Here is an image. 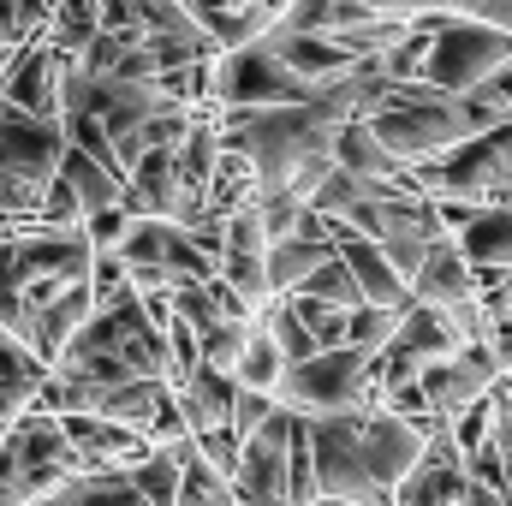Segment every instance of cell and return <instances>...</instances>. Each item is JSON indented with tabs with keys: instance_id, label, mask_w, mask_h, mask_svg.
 Returning <instances> with one entry per match:
<instances>
[{
	"instance_id": "obj_8",
	"label": "cell",
	"mask_w": 512,
	"mask_h": 506,
	"mask_svg": "<svg viewBox=\"0 0 512 506\" xmlns=\"http://www.w3.org/2000/svg\"><path fill=\"white\" fill-rule=\"evenodd\" d=\"M495 381H501V364H495L489 340H465V346H453L447 358H429V364L417 370V387H423L429 417H453V411H465V405L483 399Z\"/></svg>"
},
{
	"instance_id": "obj_19",
	"label": "cell",
	"mask_w": 512,
	"mask_h": 506,
	"mask_svg": "<svg viewBox=\"0 0 512 506\" xmlns=\"http://www.w3.org/2000/svg\"><path fill=\"white\" fill-rule=\"evenodd\" d=\"M66 185H72V197H78V209L90 215V209H114L120 203V191H126V179L120 173H108V167H96L90 155H78L72 143H66V155H60V167H54Z\"/></svg>"
},
{
	"instance_id": "obj_34",
	"label": "cell",
	"mask_w": 512,
	"mask_h": 506,
	"mask_svg": "<svg viewBox=\"0 0 512 506\" xmlns=\"http://www.w3.org/2000/svg\"><path fill=\"white\" fill-rule=\"evenodd\" d=\"M18 411H24V399H18V393H12V387H0V429H6V423H12V417H18Z\"/></svg>"
},
{
	"instance_id": "obj_4",
	"label": "cell",
	"mask_w": 512,
	"mask_h": 506,
	"mask_svg": "<svg viewBox=\"0 0 512 506\" xmlns=\"http://www.w3.org/2000/svg\"><path fill=\"white\" fill-rule=\"evenodd\" d=\"M84 459L72 453V441L60 435V417L24 405L6 429H0V483L18 489V501H42L48 489H60L66 477H78Z\"/></svg>"
},
{
	"instance_id": "obj_9",
	"label": "cell",
	"mask_w": 512,
	"mask_h": 506,
	"mask_svg": "<svg viewBox=\"0 0 512 506\" xmlns=\"http://www.w3.org/2000/svg\"><path fill=\"white\" fill-rule=\"evenodd\" d=\"M60 435L72 441V453L84 459V471H131L137 459H149V441L137 429L108 423V417H90V411H66Z\"/></svg>"
},
{
	"instance_id": "obj_32",
	"label": "cell",
	"mask_w": 512,
	"mask_h": 506,
	"mask_svg": "<svg viewBox=\"0 0 512 506\" xmlns=\"http://www.w3.org/2000/svg\"><path fill=\"white\" fill-rule=\"evenodd\" d=\"M489 441H495L501 453H512V411H495V429H489Z\"/></svg>"
},
{
	"instance_id": "obj_14",
	"label": "cell",
	"mask_w": 512,
	"mask_h": 506,
	"mask_svg": "<svg viewBox=\"0 0 512 506\" xmlns=\"http://www.w3.org/2000/svg\"><path fill=\"white\" fill-rule=\"evenodd\" d=\"M453 245H459L477 286H501V274L512 268V209H477L453 233Z\"/></svg>"
},
{
	"instance_id": "obj_27",
	"label": "cell",
	"mask_w": 512,
	"mask_h": 506,
	"mask_svg": "<svg viewBox=\"0 0 512 506\" xmlns=\"http://www.w3.org/2000/svg\"><path fill=\"white\" fill-rule=\"evenodd\" d=\"M84 286H90V304H108V298H120L126 292V262L114 251H96L90 256V274H84Z\"/></svg>"
},
{
	"instance_id": "obj_26",
	"label": "cell",
	"mask_w": 512,
	"mask_h": 506,
	"mask_svg": "<svg viewBox=\"0 0 512 506\" xmlns=\"http://www.w3.org/2000/svg\"><path fill=\"white\" fill-rule=\"evenodd\" d=\"M126 227H131V215L114 203V209H90L78 233H84V245H90V251H114V245L126 239Z\"/></svg>"
},
{
	"instance_id": "obj_10",
	"label": "cell",
	"mask_w": 512,
	"mask_h": 506,
	"mask_svg": "<svg viewBox=\"0 0 512 506\" xmlns=\"http://www.w3.org/2000/svg\"><path fill=\"white\" fill-rule=\"evenodd\" d=\"M262 251H268V233H262V221H256V203H251V209H233V215H227V245H221V262H215V274H221V280L239 292V304H245V310L268 304Z\"/></svg>"
},
{
	"instance_id": "obj_36",
	"label": "cell",
	"mask_w": 512,
	"mask_h": 506,
	"mask_svg": "<svg viewBox=\"0 0 512 506\" xmlns=\"http://www.w3.org/2000/svg\"><path fill=\"white\" fill-rule=\"evenodd\" d=\"M310 506H352V501H310Z\"/></svg>"
},
{
	"instance_id": "obj_21",
	"label": "cell",
	"mask_w": 512,
	"mask_h": 506,
	"mask_svg": "<svg viewBox=\"0 0 512 506\" xmlns=\"http://www.w3.org/2000/svg\"><path fill=\"white\" fill-rule=\"evenodd\" d=\"M280 370H286V364H280L274 340L251 322V340H245V352H239V364H233V381H239V387H251V393H274Z\"/></svg>"
},
{
	"instance_id": "obj_29",
	"label": "cell",
	"mask_w": 512,
	"mask_h": 506,
	"mask_svg": "<svg viewBox=\"0 0 512 506\" xmlns=\"http://www.w3.org/2000/svg\"><path fill=\"white\" fill-rule=\"evenodd\" d=\"M447 18H471V24H489V30L512 36V0H453Z\"/></svg>"
},
{
	"instance_id": "obj_1",
	"label": "cell",
	"mask_w": 512,
	"mask_h": 506,
	"mask_svg": "<svg viewBox=\"0 0 512 506\" xmlns=\"http://www.w3.org/2000/svg\"><path fill=\"white\" fill-rule=\"evenodd\" d=\"M364 120H370L376 143H382L399 167H417V161H435L441 149L465 143L471 131L507 120V102L489 84H477L465 96H441L429 84H387L382 102Z\"/></svg>"
},
{
	"instance_id": "obj_3",
	"label": "cell",
	"mask_w": 512,
	"mask_h": 506,
	"mask_svg": "<svg viewBox=\"0 0 512 506\" xmlns=\"http://www.w3.org/2000/svg\"><path fill=\"white\" fill-rule=\"evenodd\" d=\"M507 60H512L507 30H489V24H471V18L429 12V48H423V66H417L411 84H429V90H441V96H465V90L489 84Z\"/></svg>"
},
{
	"instance_id": "obj_30",
	"label": "cell",
	"mask_w": 512,
	"mask_h": 506,
	"mask_svg": "<svg viewBox=\"0 0 512 506\" xmlns=\"http://www.w3.org/2000/svg\"><path fill=\"white\" fill-rule=\"evenodd\" d=\"M489 352H495V364H501V376H512V316H501V322H489Z\"/></svg>"
},
{
	"instance_id": "obj_25",
	"label": "cell",
	"mask_w": 512,
	"mask_h": 506,
	"mask_svg": "<svg viewBox=\"0 0 512 506\" xmlns=\"http://www.w3.org/2000/svg\"><path fill=\"white\" fill-rule=\"evenodd\" d=\"M495 411H501V405H495V399L483 393V399H471L465 411H453V417H447V435H453L459 459H465L471 447H483V441H489V429H495Z\"/></svg>"
},
{
	"instance_id": "obj_17",
	"label": "cell",
	"mask_w": 512,
	"mask_h": 506,
	"mask_svg": "<svg viewBox=\"0 0 512 506\" xmlns=\"http://www.w3.org/2000/svg\"><path fill=\"white\" fill-rule=\"evenodd\" d=\"M233 393H239V381L227 376V370L197 364L185 387H173V405H179L185 429H191V435H203V429H221V423L233 417Z\"/></svg>"
},
{
	"instance_id": "obj_7",
	"label": "cell",
	"mask_w": 512,
	"mask_h": 506,
	"mask_svg": "<svg viewBox=\"0 0 512 506\" xmlns=\"http://www.w3.org/2000/svg\"><path fill=\"white\" fill-rule=\"evenodd\" d=\"M298 411L274 405L251 435L239 441V459L227 471V495L233 506H292L286 495V429H292Z\"/></svg>"
},
{
	"instance_id": "obj_23",
	"label": "cell",
	"mask_w": 512,
	"mask_h": 506,
	"mask_svg": "<svg viewBox=\"0 0 512 506\" xmlns=\"http://www.w3.org/2000/svg\"><path fill=\"white\" fill-rule=\"evenodd\" d=\"M393 328H399V310H382V304L346 310V346H358V352H382L393 340Z\"/></svg>"
},
{
	"instance_id": "obj_24",
	"label": "cell",
	"mask_w": 512,
	"mask_h": 506,
	"mask_svg": "<svg viewBox=\"0 0 512 506\" xmlns=\"http://www.w3.org/2000/svg\"><path fill=\"white\" fill-rule=\"evenodd\" d=\"M173 506H233V495H227V477H215L197 453L185 459V471H179V501Z\"/></svg>"
},
{
	"instance_id": "obj_2",
	"label": "cell",
	"mask_w": 512,
	"mask_h": 506,
	"mask_svg": "<svg viewBox=\"0 0 512 506\" xmlns=\"http://www.w3.org/2000/svg\"><path fill=\"white\" fill-rule=\"evenodd\" d=\"M417 197H459L477 209H512V114L441 149L435 161L405 167Z\"/></svg>"
},
{
	"instance_id": "obj_35",
	"label": "cell",
	"mask_w": 512,
	"mask_h": 506,
	"mask_svg": "<svg viewBox=\"0 0 512 506\" xmlns=\"http://www.w3.org/2000/svg\"><path fill=\"white\" fill-rule=\"evenodd\" d=\"M0 506H24V501H18V489H12V483H0Z\"/></svg>"
},
{
	"instance_id": "obj_16",
	"label": "cell",
	"mask_w": 512,
	"mask_h": 506,
	"mask_svg": "<svg viewBox=\"0 0 512 506\" xmlns=\"http://www.w3.org/2000/svg\"><path fill=\"white\" fill-rule=\"evenodd\" d=\"M90 310H96V304H90V286H84V280L60 286L42 310H30V340H24V346H30V352L54 370V364H60V346L78 334V322H84Z\"/></svg>"
},
{
	"instance_id": "obj_20",
	"label": "cell",
	"mask_w": 512,
	"mask_h": 506,
	"mask_svg": "<svg viewBox=\"0 0 512 506\" xmlns=\"http://www.w3.org/2000/svg\"><path fill=\"white\" fill-rule=\"evenodd\" d=\"M292 292H298V298H310V304H328V310H358V304H364V298H358V280L346 274V262H340V256L316 262Z\"/></svg>"
},
{
	"instance_id": "obj_31",
	"label": "cell",
	"mask_w": 512,
	"mask_h": 506,
	"mask_svg": "<svg viewBox=\"0 0 512 506\" xmlns=\"http://www.w3.org/2000/svg\"><path fill=\"white\" fill-rule=\"evenodd\" d=\"M352 6L370 18H405V0H352Z\"/></svg>"
},
{
	"instance_id": "obj_37",
	"label": "cell",
	"mask_w": 512,
	"mask_h": 506,
	"mask_svg": "<svg viewBox=\"0 0 512 506\" xmlns=\"http://www.w3.org/2000/svg\"><path fill=\"white\" fill-rule=\"evenodd\" d=\"M0 340H6V334H0Z\"/></svg>"
},
{
	"instance_id": "obj_18",
	"label": "cell",
	"mask_w": 512,
	"mask_h": 506,
	"mask_svg": "<svg viewBox=\"0 0 512 506\" xmlns=\"http://www.w3.org/2000/svg\"><path fill=\"white\" fill-rule=\"evenodd\" d=\"M328 155H334V167H346V173H358V179H405V167L376 143L370 120H346V126L334 131Z\"/></svg>"
},
{
	"instance_id": "obj_33",
	"label": "cell",
	"mask_w": 512,
	"mask_h": 506,
	"mask_svg": "<svg viewBox=\"0 0 512 506\" xmlns=\"http://www.w3.org/2000/svg\"><path fill=\"white\" fill-rule=\"evenodd\" d=\"M459 506H507V501H501V495H489V489H477V483H465Z\"/></svg>"
},
{
	"instance_id": "obj_12",
	"label": "cell",
	"mask_w": 512,
	"mask_h": 506,
	"mask_svg": "<svg viewBox=\"0 0 512 506\" xmlns=\"http://www.w3.org/2000/svg\"><path fill=\"white\" fill-rule=\"evenodd\" d=\"M60 66H66V54L48 48V42L18 48V54L6 60V72H0V102L24 108V114H36V120H60V114H54V78H60Z\"/></svg>"
},
{
	"instance_id": "obj_28",
	"label": "cell",
	"mask_w": 512,
	"mask_h": 506,
	"mask_svg": "<svg viewBox=\"0 0 512 506\" xmlns=\"http://www.w3.org/2000/svg\"><path fill=\"white\" fill-rule=\"evenodd\" d=\"M268 411H274V393H251V387H239V393H233V417H227V429L245 441Z\"/></svg>"
},
{
	"instance_id": "obj_38",
	"label": "cell",
	"mask_w": 512,
	"mask_h": 506,
	"mask_svg": "<svg viewBox=\"0 0 512 506\" xmlns=\"http://www.w3.org/2000/svg\"><path fill=\"white\" fill-rule=\"evenodd\" d=\"M507 316H512V310H507Z\"/></svg>"
},
{
	"instance_id": "obj_13",
	"label": "cell",
	"mask_w": 512,
	"mask_h": 506,
	"mask_svg": "<svg viewBox=\"0 0 512 506\" xmlns=\"http://www.w3.org/2000/svg\"><path fill=\"white\" fill-rule=\"evenodd\" d=\"M405 292H411V304L447 310V304H465V298H477V280H471V268H465L459 245L441 233V239H429V251H423V262H417V274L405 280Z\"/></svg>"
},
{
	"instance_id": "obj_15",
	"label": "cell",
	"mask_w": 512,
	"mask_h": 506,
	"mask_svg": "<svg viewBox=\"0 0 512 506\" xmlns=\"http://www.w3.org/2000/svg\"><path fill=\"white\" fill-rule=\"evenodd\" d=\"M262 42L274 48V60L292 72V78H304L310 90L316 84H328V78H340L346 66H352V54L346 48H334L328 36H310V30H280V24H268L262 30Z\"/></svg>"
},
{
	"instance_id": "obj_11",
	"label": "cell",
	"mask_w": 512,
	"mask_h": 506,
	"mask_svg": "<svg viewBox=\"0 0 512 506\" xmlns=\"http://www.w3.org/2000/svg\"><path fill=\"white\" fill-rule=\"evenodd\" d=\"M334 256V239H328V221L322 215H298V227L286 233V239H268V251H262V280H268V298L274 292H292L316 262H328Z\"/></svg>"
},
{
	"instance_id": "obj_22",
	"label": "cell",
	"mask_w": 512,
	"mask_h": 506,
	"mask_svg": "<svg viewBox=\"0 0 512 506\" xmlns=\"http://www.w3.org/2000/svg\"><path fill=\"white\" fill-rule=\"evenodd\" d=\"M245 340H251V322H215V328H203V334H197V364H209V370H227V376H233V364H239Z\"/></svg>"
},
{
	"instance_id": "obj_5",
	"label": "cell",
	"mask_w": 512,
	"mask_h": 506,
	"mask_svg": "<svg viewBox=\"0 0 512 506\" xmlns=\"http://www.w3.org/2000/svg\"><path fill=\"white\" fill-rule=\"evenodd\" d=\"M364 387H370V352L358 346H328L310 352L304 364H286L274 381V405L286 411H364Z\"/></svg>"
},
{
	"instance_id": "obj_6",
	"label": "cell",
	"mask_w": 512,
	"mask_h": 506,
	"mask_svg": "<svg viewBox=\"0 0 512 506\" xmlns=\"http://www.w3.org/2000/svg\"><path fill=\"white\" fill-rule=\"evenodd\" d=\"M304 96H310V84L292 78L262 36L239 42V48H221L209 60V102L215 108H286V102H304Z\"/></svg>"
}]
</instances>
